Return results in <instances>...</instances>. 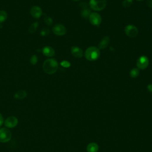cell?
<instances>
[{
    "label": "cell",
    "mask_w": 152,
    "mask_h": 152,
    "mask_svg": "<svg viewBox=\"0 0 152 152\" xmlns=\"http://www.w3.org/2000/svg\"><path fill=\"white\" fill-rule=\"evenodd\" d=\"M133 3V0H124L122 4L124 7L128 8L130 7Z\"/></svg>",
    "instance_id": "cell-20"
},
{
    "label": "cell",
    "mask_w": 152,
    "mask_h": 152,
    "mask_svg": "<svg viewBox=\"0 0 152 152\" xmlns=\"http://www.w3.org/2000/svg\"><path fill=\"white\" fill-rule=\"evenodd\" d=\"M124 31L127 36L131 38L136 37L138 34L137 27L133 24L127 25L124 29Z\"/></svg>",
    "instance_id": "cell-4"
},
{
    "label": "cell",
    "mask_w": 152,
    "mask_h": 152,
    "mask_svg": "<svg viewBox=\"0 0 152 152\" xmlns=\"http://www.w3.org/2000/svg\"><path fill=\"white\" fill-rule=\"evenodd\" d=\"M11 138V133L8 128H2L0 129V142L7 143Z\"/></svg>",
    "instance_id": "cell-5"
},
{
    "label": "cell",
    "mask_w": 152,
    "mask_h": 152,
    "mask_svg": "<svg viewBox=\"0 0 152 152\" xmlns=\"http://www.w3.org/2000/svg\"><path fill=\"white\" fill-rule=\"evenodd\" d=\"M71 52L74 57L77 58H80L83 55V50L77 46H72L71 48Z\"/></svg>",
    "instance_id": "cell-11"
},
{
    "label": "cell",
    "mask_w": 152,
    "mask_h": 152,
    "mask_svg": "<svg viewBox=\"0 0 152 152\" xmlns=\"http://www.w3.org/2000/svg\"><path fill=\"white\" fill-rule=\"evenodd\" d=\"M73 1H79V0H73Z\"/></svg>",
    "instance_id": "cell-30"
},
{
    "label": "cell",
    "mask_w": 152,
    "mask_h": 152,
    "mask_svg": "<svg viewBox=\"0 0 152 152\" xmlns=\"http://www.w3.org/2000/svg\"><path fill=\"white\" fill-rule=\"evenodd\" d=\"M4 118H3V115L0 113V127H1L3 124H4Z\"/></svg>",
    "instance_id": "cell-27"
},
{
    "label": "cell",
    "mask_w": 152,
    "mask_h": 152,
    "mask_svg": "<svg viewBox=\"0 0 152 152\" xmlns=\"http://www.w3.org/2000/svg\"><path fill=\"white\" fill-rule=\"evenodd\" d=\"M146 4L148 7L152 9V0H146Z\"/></svg>",
    "instance_id": "cell-26"
},
{
    "label": "cell",
    "mask_w": 152,
    "mask_h": 152,
    "mask_svg": "<svg viewBox=\"0 0 152 152\" xmlns=\"http://www.w3.org/2000/svg\"><path fill=\"white\" fill-rule=\"evenodd\" d=\"M139 74H140V70L137 68L133 69L130 72V76L133 78H137L139 76Z\"/></svg>",
    "instance_id": "cell-16"
},
{
    "label": "cell",
    "mask_w": 152,
    "mask_h": 152,
    "mask_svg": "<svg viewBox=\"0 0 152 152\" xmlns=\"http://www.w3.org/2000/svg\"><path fill=\"white\" fill-rule=\"evenodd\" d=\"M38 25H39V23L38 22H35V23L32 24L29 27V29H28L29 32L31 34L35 33L38 27Z\"/></svg>",
    "instance_id": "cell-18"
},
{
    "label": "cell",
    "mask_w": 152,
    "mask_h": 152,
    "mask_svg": "<svg viewBox=\"0 0 152 152\" xmlns=\"http://www.w3.org/2000/svg\"><path fill=\"white\" fill-rule=\"evenodd\" d=\"M30 62L32 65H35L38 63V57L36 55H34L32 56V57L30 58Z\"/></svg>",
    "instance_id": "cell-22"
},
{
    "label": "cell",
    "mask_w": 152,
    "mask_h": 152,
    "mask_svg": "<svg viewBox=\"0 0 152 152\" xmlns=\"http://www.w3.org/2000/svg\"><path fill=\"white\" fill-rule=\"evenodd\" d=\"M79 6H80V8H81L83 10V9H87V7L88 6V4L86 2H81L79 4Z\"/></svg>",
    "instance_id": "cell-25"
},
{
    "label": "cell",
    "mask_w": 152,
    "mask_h": 152,
    "mask_svg": "<svg viewBox=\"0 0 152 152\" xmlns=\"http://www.w3.org/2000/svg\"><path fill=\"white\" fill-rule=\"evenodd\" d=\"M147 89H148V90L150 92L152 93V84H149L147 86Z\"/></svg>",
    "instance_id": "cell-28"
},
{
    "label": "cell",
    "mask_w": 152,
    "mask_h": 152,
    "mask_svg": "<svg viewBox=\"0 0 152 152\" xmlns=\"http://www.w3.org/2000/svg\"><path fill=\"white\" fill-rule=\"evenodd\" d=\"M88 19L90 23L95 26H99L102 23V17L101 15L96 12L91 13Z\"/></svg>",
    "instance_id": "cell-7"
},
{
    "label": "cell",
    "mask_w": 152,
    "mask_h": 152,
    "mask_svg": "<svg viewBox=\"0 0 152 152\" xmlns=\"http://www.w3.org/2000/svg\"><path fill=\"white\" fill-rule=\"evenodd\" d=\"M149 65V59L145 55L141 56L137 61V67L139 70H145Z\"/></svg>",
    "instance_id": "cell-6"
},
{
    "label": "cell",
    "mask_w": 152,
    "mask_h": 152,
    "mask_svg": "<svg viewBox=\"0 0 152 152\" xmlns=\"http://www.w3.org/2000/svg\"><path fill=\"white\" fill-rule=\"evenodd\" d=\"M52 32L56 36H63L67 33V29L63 24H57L53 27Z\"/></svg>",
    "instance_id": "cell-8"
},
{
    "label": "cell",
    "mask_w": 152,
    "mask_h": 152,
    "mask_svg": "<svg viewBox=\"0 0 152 152\" xmlns=\"http://www.w3.org/2000/svg\"><path fill=\"white\" fill-rule=\"evenodd\" d=\"M61 66L64 68H69L71 66V63L68 61H63L60 63Z\"/></svg>",
    "instance_id": "cell-24"
},
{
    "label": "cell",
    "mask_w": 152,
    "mask_h": 152,
    "mask_svg": "<svg viewBox=\"0 0 152 152\" xmlns=\"http://www.w3.org/2000/svg\"><path fill=\"white\" fill-rule=\"evenodd\" d=\"M44 21H45V24L48 26H51L53 23V20L50 17H46L44 19Z\"/></svg>",
    "instance_id": "cell-23"
},
{
    "label": "cell",
    "mask_w": 152,
    "mask_h": 152,
    "mask_svg": "<svg viewBox=\"0 0 152 152\" xmlns=\"http://www.w3.org/2000/svg\"><path fill=\"white\" fill-rule=\"evenodd\" d=\"M91 13H92V12H91V10L87 8V9H83V10H81V16L83 18L87 19V18L89 17Z\"/></svg>",
    "instance_id": "cell-17"
},
{
    "label": "cell",
    "mask_w": 152,
    "mask_h": 152,
    "mask_svg": "<svg viewBox=\"0 0 152 152\" xmlns=\"http://www.w3.org/2000/svg\"><path fill=\"white\" fill-rule=\"evenodd\" d=\"M18 119L13 116L8 117L4 122V124L6 127L9 128H13L17 126L18 124Z\"/></svg>",
    "instance_id": "cell-9"
},
{
    "label": "cell",
    "mask_w": 152,
    "mask_h": 152,
    "mask_svg": "<svg viewBox=\"0 0 152 152\" xmlns=\"http://www.w3.org/2000/svg\"><path fill=\"white\" fill-rule=\"evenodd\" d=\"M58 63L55 59H48L43 64V70L48 74H53L57 71Z\"/></svg>",
    "instance_id": "cell-1"
},
{
    "label": "cell",
    "mask_w": 152,
    "mask_h": 152,
    "mask_svg": "<svg viewBox=\"0 0 152 152\" xmlns=\"http://www.w3.org/2000/svg\"><path fill=\"white\" fill-rule=\"evenodd\" d=\"M109 42H110V38L107 36H105L102 39V40L99 44V45H98L99 49H105L109 45Z\"/></svg>",
    "instance_id": "cell-12"
},
{
    "label": "cell",
    "mask_w": 152,
    "mask_h": 152,
    "mask_svg": "<svg viewBox=\"0 0 152 152\" xmlns=\"http://www.w3.org/2000/svg\"><path fill=\"white\" fill-rule=\"evenodd\" d=\"M50 33V30L49 29L47 28H44V29H42L41 32V35L42 36H46L47 35H48Z\"/></svg>",
    "instance_id": "cell-21"
},
{
    "label": "cell",
    "mask_w": 152,
    "mask_h": 152,
    "mask_svg": "<svg viewBox=\"0 0 152 152\" xmlns=\"http://www.w3.org/2000/svg\"><path fill=\"white\" fill-rule=\"evenodd\" d=\"M26 96H27V92L25 90H23L18 91V92H16L14 96L15 99H20V100L24 99Z\"/></svg>",
    "instance_id": "cell-15"
},
{
    "label": "cell",
    "mask_w": 152,
    "mask_h": 152,
    "mask_svg": "<svg viewBox=\"0 0 152 152\" xmlns=\"http://www.w3.org/2000/svg\"><path fill=\"white\" fill-rule=\"evenodd\" d=\"M30 14L35 19H39L42 15V10L38 6H34L30 10Z\"/></svg>",
    "instance_id": "cell-10"
},
{
    "label": "cell",
    "mask_w": 152,
    "mask_h": 152,
    "mask_svg": "<svg viewBox=\"0 0 152 152\" xmlns=\"http://www.w3.org/2000/svg\"><path fill=\"white\" fill-rule=\"evenodd\" d=\"M42 52L45 56H48V57L53 56L55 54V50L51 46L44 47L42 49Z\"/></svg>",
    "instance_id": "cell-13"
},
{
    "label": "cell",
    "mask_w": 152,
    "mask_h": 152,
    "mask_svg": "<svg viewBox=\"0 0 152 152\" xmlns=\"http://www.w3.org/2000/svg\"><path fill=\"white\" fill-rule=\"evenodd\" d=\"M137 1H144V0H137Z\"/></svg>",
    "instance_id": "cell-29"
},
{
    "label": "cell",
    "mask_w": 152,
    "mask_h": 152,
    "mask_svg": "<svg viewBox=\"0 0 152 152\" xmlns=\"http://www.w3.org/2000/svg\"><path fill=\"white\" fill-rule=\"evenodd\" d=\"M7 18V14L5 11H0V23H2L6 20Z\"/></svg>",
    "instance_id": "cell-19"
},
{
    "label": "cell",
    "mask_w": 152,
    "mask_h": 152,
    "mask_svg": "<svg viewBox=\"0 0 152 152\" xmlns=\"http://www.w3.org/2000/svg\"><path fill=\"white\" fill-rule=\"evenodd\" d=\"M101 52L99 48L95 46H90L88 48L84 53L85 58L89 61H95L100 56Z\"/></svg>",
    "instance_id": "cell-2"
},
{
    "label": "cell",
    "mask_w": 152,
    "mask_h": 152,
    "mask_svg": "<svg viewBox=\"0 0 152 152\" xmlns=\"http://www.w3.org/2000/svg\"><path fill=\"white\" fill-rule=\"evenodd\" d=\"M107 0H90L89 6L94 11H100L105 9Z\"/></svg>",
    "instance_id": "cell-3"
},
{
    "label": "cell",
    "mask_w": 152,
    "mask_h": 152,
    "mask_svg": "<svg viewBox=\"0 0 152 152\" xmlns=\"http://www.w3.org/2000/svg\"><path fill=\"white\" fill-rule=\"evenodd\" d=\"M99 146L96 143H90L87 146V151L88 152H98Z\"/></svg>",
    "instance_id": "cell-14"
}]
</instances>
